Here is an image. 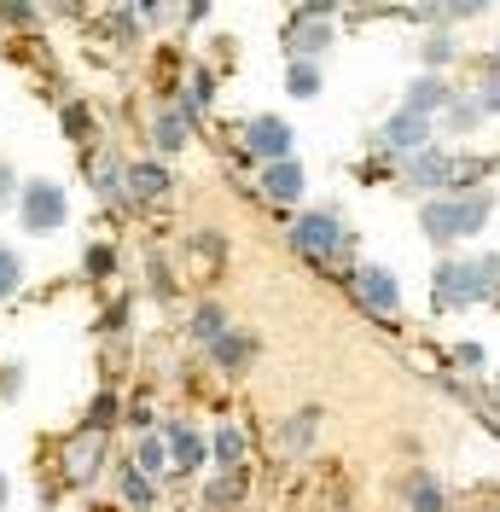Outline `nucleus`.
Segmentation results:
<instances>
[{"mask_svg": "<svg viewBox=\"0 0 500 512\" xmlns=\"http://www.w3.org/2000/svg\"><path fill=\"white\" fill-rule=\"evenodd\" d=\"M495 291H500V256H454L431 280V303L437 309H471Z\"/></svg>", "mask_w": 500, "mask_h": 512, "instance_id": "obj_1", "label": "nucleus"}, {"mask_svg": "<svg viewBox=\"0 0 500 512\" xmlns=\"http://www.w3.org/2000/svg\"><path fill=\"white\" fill-rule=\"evenodd\" d=\"M489 216H495V198H489V192H454V198H431V204L419 210V227H425L431 245H454V239L483 233Z\"/></svg>", "mask_w": 500, "mask_h": 512, "instance_id": "obj_2", "label": "nucleus"}, {"mask_svg": "<svg viewBox=\"0 0 500 512\" xmlns=\"http://www.w3.org/2000/svg\"><path fill=\"white\" fill-rule=\"evenodd\" d=\"M291 251L309 256V262H332V256H344L349 251L344 216H332V210H309V216H297V222H291Z\"/></svg>", "mask_w": 500, "mask_h": 512, "instance_id": "obj_3", "label": "nucleus"}, {"mask_svg": "<svg viewBox=\"0 0 500 512\" xmlns=\"http://www.w3.org/2000/svg\"><path fill=\"white\" fill-rule=\"evenodd\" d=\"M18 216H24L30 233H59L64 216H70V198H64L59 181H24V192H18Z\"/></svg>", "mask_w": 500, "mask_h": 512, "instance_id": "obj_4", "label": "nucleus"}, {"mask_svg": "<svg viewBox=\"0 0 500 512\" xmlns=\"http://www.w3.org/2000/svg\"><path fill=\"white\" fill-rule=\"evenodd\" d=\"M460 181H466V163L454 158V152H442V146L419 152V158H407V187L454 198V192H460Z\"/></svg>", "mask_w": 500, "mask_h": 512, "instance_id": "obj_5", "label": "nucleus"}, {"mask_svg": "<svg viewBox=\"0 0 500 512\" xmlns=\"http://www.w3.org/2000/svg\"><path fill=\"white\" fill-rule=\"evenodd\" d=\"M378 146H384V152H402V158H419V152L437 146V123H431V117H413L402 105L390 123L378 128Z\"/></svg>", "mask_w": 500, "mask_h": 512, "instance_id": "obj_6", "label": "nucleus"}, {"mask_svg": "<svg viewBox=\"0 0 500 512\" xmlns=\"http://www.w3.org/2000/svg\"><path fill=\"white\" fill-rule=\"evenodd\" d=\"M326 18H332V6H303V12L291 18V30H285V53H291V59H303V64L320 59V53L332 47Z\"/></svg>", "mask_w": 500, "mask_h": 512, "instance_id": "obj_7", "label": "nucleus"}, {"mask_svg": "<svg viewBox=\"0 0 500 512\" xmlns=\"http://www.w3.org/2000/svg\"><path fill=\"white\" fill-rule=\"evenodd\" d=\"M355 297H361L373 315H396V309H402V286H396V274L378 268V262H361V268H355Z\"/></svg>", "mask_w": 500, "mask_h": 512, "instance_id": "obj_8", "label": "nucleus"}, {"mask_svg": "<svg viewBox=\"0 0 500 512\" xmlns=\"http://www.w3.org/2000/svg\"><path fill=\"white\" fill-rule=\"evenodd\" d=\"M245 146L262 158V169H268V163H291V123H285V117H250Z\"/></svg>", "mask_w": 500, "mask_h": 512, "instance_id": "obj_9", "label": "nucleus"}, {"mask_svg": "<svg viewBox=\"0 0 500 512\" xmlns=\"http://www.w3.org/2000/svg\"><path fill=\"white\" fill-rule=\"evenodd\" d=\"M303 187H309L303 163H268V169H262V198H268V204H297Z\"/></svg>", "mask_w": 500, "mask_h": 512, "instance_id": "obj_10", "label": "nucleus"}, {"mask_svg": "<svg viewBox=\"0 0 500 512\" xmlns=\"http://www.w3.org/2000/svg\"><path fill=\"white\" fill-rule=\"evenodd\" d=\"M99 454H105V437H99V431L70 437V448H64V472H70L76 483H94L99 478Z\"/></svg>", "mask_w": 500, "mask_h": 512, "instance_id": "obj_11", "label": "nucleus"}, {"mask_svg": "<svg viewBox=\"0 0 500 512\" xmlns=\"http://www.w3.org/2000/svg\"><path fill=\"white\" fill-rule=\"evenodd\" d=\"M448 105H454V88H448L442 76H431V70L407 88V111H413V117H437V111H448Z\"/></svg>", "mask_w": 500, "mask_h": 512, "instance_id": "obj_12", "label": "nucleus"}, {"mask_svg": "<svg viewBox=\"0 0 500 512\" xmlns=\"http://www.w3.org/2000/svg\"><path fill=\"white\" fill-rule=\"evenodd\" d=\"M128 198L163 204V198H169V169H163V163H128Z\"/></svg>", "mask_w": 500, "mask_h": 512, "instance_id": "obj_13", "label": "nucleus"}, {"mask_svg": "<svg viewBox=\"0 0 500 512\" xmlns=\"http://www.w3.org/2000/svg\"><path fill=\"white\" fill-rule=\"evenodd\" d=\"M163 443H169V460H175V472H181V478L204 466V437H198L192 425H169V431H163Z\"/></svg>", "mask_w": 500, "mask_h": 512, "instance_id": "obj_14", "label": "nucleus"}, {"mask_svg": "<svg viewBox=\"0 0 500 512\" xmlns=\"http://www.w3.org/2000/svg\"><path fill=\"white\" fill-rule=\"evenodd\" d=\"M152 140H157V152H163V158L187 152V140H192V117H187V111H163V117L152 123Z\"/></svg>", "mask_w": 500, "mask_h": 512, "instance_id": "obj_15", "label": "nucleus"}, {"mask_svg": "<svg viewBox=\"0 0 500 512\" xmlns=\"http://www.w3.org/2000/svg\"><path fill=\"white\" fill-rule=\"evenodd\" d=\"M407 507L413 512H448V495H442V483L431 472H413L407 478Z\"/></svg>", "mask_w": 500, "mask_h": 512, "instance_id": "obj_16", "label": "nucleus"}, {"mask_svg": "<svg viewBox=\"0 0 500 512\" xmlns=\"http://www.w3.org/2000/svg\"><path fill=\"white\" fill-rule=\"evenodd\" d=\"M123 501L134 512H152V501H157V483L140 472V466H123Z\"/></svg>", "mask_w": 500, "mask_h": 512, "instance_id": "obj_17", "label": "nucleus"}, {"mask_svg": "<svg viewBox=\"0 0 500 512\" xmlns=\"http://www.w3.org/2000/svg\"><path fill=\"white\" fill-rule=\"evenodd\" d=\"M227 332H233V326H227V315H221L216 303L192 315V338H198V344H210V350H216V344H221V338H227Z\"/></svg>", "mask_w": 500, "mask_h": 512, "instance_id": "obj_18", "label": "nucleus"}, {"mask_svg": "<svg viewBox=\"0 0 500 512\" xmlns=\"http://www.w3.org/2000/svg\"><path fill=\"white\" fill-rule=\"evenodd\" d=\"M134 466H140L146 478H157V472H175V466H169V443H163V437H146V443L134 448Z\"/></svg>", "mask_w": 500, "mask_h": 512, "instance_id": "obj_19", "label": "nucleus"}, {"mask_svg": "<svg viewBox=\"0 0 500 512\" xmlns=\"http://www.w3.org/2000/svg\"><path fill=\"white\" fill-rule=\"evenodd\" d=\"M285 88H291L297 99H314V94H320V64L291 59V70H285Z\"/></svg>", "mask_w": 500, "mask_h": 512, "instance_id": "obj_20", "label": "nucleus"}, {"mask_svg": "<svg viewBox=\"0 0 500 512\" xmlns=\"http://www.w3.org/2000/svg\"><path fill=\"white\" fill-rule=\"evenodd\" d=\"M210 448H216L221 466H239V460H245V431H239V425H221L216 437H210Z\"/></svg>", "mask_w": 500, "mask_h": 512, "instance_id": "obj_21", "label": "nucleus"}, {"mask_svg": "<svg viewBox=\"0 0 500 512\" xmlns=\"http://www.w3.org/2000/svg\"><path fill=\"white\" fill-rule=\"evenodd\" d=\"M250 350H256L250 338H239V332H227V338L216 344V361L227 367V373H239V367H250Z\"/></svg>", "mask_w": 500, "mask_h": 512, "instance_id": "obj_22", "label": "nucleus"}, {"mask_svg": "<svg viewBox=\"0 0 500 512\" xmlns=\"http://www.w3.org/2000/svg\"><path fill=\"white\" fill-rule=\"evenodd\" d=\"M314 431H320V414H314V408H303V414H291V425H285V443H291V448H309Z\"/></svg>", "mask_w": 500, "mask_h": 512, "instance_id": "obj_23", "label": "nucleus"}, {"mask_svg": "<svg viewBox=\"0 0 500 512\" xmlns=\"http://www.w3.org/2000/svg\"><path fill=\"white\" fill-rule=\"evenodd\" d=\"M18 280H24V262H18V251H12V245H0V297H12V291H18Z\"/></svg>", "mask_w": 500, "mask_h": 512, "instance_id": "obj_24", "label": "nucleus"}, {"mask_svg": "<svg viewBox=\"0 0 500 512\" xmlns=\"http://www.w3.org/2000/svg\"><path fill=\"white\" fill-rule=\"evenodd\" d=\"M419 59L431 64V76H437V64H448V59H454V41H448V35H431V41L419 47Z\"/></svg>", "mask_w": 500, "mask_h": 512, "instance_id": "obj_25", "label": "nucleus"}, {"mask_svg": "<svg viewBox=\"0 0 500 512\" xmlns=\"http://www.w3.org/2000/svg\"><path fill=\"white\" fill-rule=\"evenodd\" d=\"M477 111H483V117H500V76H489V82L477 88Z\"/></svg>", "mask_w": 500, "mask_h": 512, "instance_id": "obj_26", "label": "nucleus"}, {"mask_svg": "<svg viewBox=\"0 0 500 512\" xmlns=\"http://www.w3.org/2000/svg\"><path fill=\"white\" fill-rule=\"evenodd\" d=\"M18 192H24V181H18V175H12V163L0 158V210H6V204H12V198H18Z\"/></svg>", "mask_w": 500, "mask_h": 512, "instance_id": "obj_27", "label": "nucleus"}, {"mask_svg": "<svg viewBox=\"0 0 500 512\" xmlns=\"http://www.w3.org/2000/svg\"><path fill=\"white\" fill-rule=\"evenodd\" d=\"M64 128H70V134H94V117H88L82 105H70V111H64Z\"/></svg>", "mask_w": 500, "mask_h": 512, "instance_id": "obj_28", "label": "nucleus"}, {"mask_svg": "<svg viewBox=\"0 0 500 512\" xmlns=\"http://www.w3.org/2000/svg\"><path fill=\"white\" fill-rule=\"evenodd\" d=\"M111 414H117V402H111V396H99V402H94V431H105Z\"/></svg>", "mask_w": 500, "mask_h": 512, "instance_id": "obj_29", "label": "nucleus"}, {"mask_svg": "<svg viewBox=\"0 0 500 512\" xmlns=\"http://www.w3.org/2000/svg\"><path fill=\"white\" fill-rule=\"evenodd\" d=\"M6 495H12V483H6V472H0V512H6Z\"/></svg>", "mask_w": 500, "mask_h": 512, "instance_id": "obj_30", "label": "nucleus"}, {"mask_svg": "<svg viewBox=\"0 0 500 512\" xmlns=\"http://www.w3.org/2000/svg\"><path fill=\"white\" fill-rule=\"evenodd\" d=\"M495 76H500V47H495Z\"/></svg>", "mask_w": 500, "mask_h": 512, "instance_id": "obj_31", "label": "nucleus"}]
</instances>
